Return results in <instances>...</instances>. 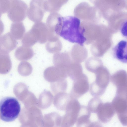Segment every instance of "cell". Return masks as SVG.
<instances>
[{"label":"cell","mask_w":127,"mask_h":127,"mask_svg":"<svg viewBox=\"0 0 127 127\" xmlns=\"http://www.w3.org/2000/svg\"><path fill=\"white\" fill-rule=\"evenodd\" d=\"M19 66L27 72L28 74H30L32 72V68L31 64L27 62L24 61L21 62L19 65Z\"/></svg>","instance_id":"obj_24"},{"label":"cell","mask_w":127,"mask_h":127,"mask_svg":"<svg viewBox=\"0 0 127 127\" xmlns=\"http://www.w3.org/2000/svg\"><path fill=\"white\" fill-rule=\"evenodd\" d=\"M110 81L116 88V94L127 95V78L125 75L116 74L112 76Z\"/></svg>","instance_id":"obj_10"},{"label":"cell","mask_w":127,"mask_h":127,"mask_svg":"<svg viewBox=\"0 0 127 127\" xmlns=\"http://www.w3.org/2000/svg\"><path fill=\"white\" fill-rule=\"evenodd\" d=\"M9 53L3 49H0V69L7 70L11 68L12 63Z\"/></svg>","instance_id":"obj_19"},{"label":"cell","mask_w":127,"mask_h":127,"mask_svg":"<svg viewBox=\"0 0 127 127\" xmlns=\"http://www.w3.org/2000/svg\"><path fill=\"white\" fill-rule=\"evenodd\" d=\"M44 0H32L28 9L27 15L31 21L35 22H40L46 11L44 8Z\"/></svg>","instance_id":"obj_5"},{"label":"cell","mask_w":127,"mask_h":127,"mask_svg":"<svg viewBox=\"0 0 127 127\" xmlns=\"http://www.w3.org/2000/svg\"><path fill=\"white\" fill-rule=\"evenodd\" d=\"M1 14H2L1 13L0 11V18H1Z\"/></svg>","instance_id":"obj_26"},{"label":"cell","mask_w":127,"mask_h":127,"mask_svg":"<svg viewBox=\"0 0 127 127\" xmlns=\"http://www.w3.org/2000/svg\"><path fill=\"white\" fill-rule=\"evenodd\" d=\"M73 81L71 96L75 98H78L89 91L90 86L88 79L86 76H82Z\"/></svg>","instance_id":"obj_6"},{"label":"cell","mask_w":127,"mask_h":127,"mask_svg":"<svg viewBox=\"0 0 127 127\" xmlns=\"http://www.w3.org/2000/svg\"><path fill=\"white\" fill-rule=\"evenodd\" d=\"M85 32V29L80 26L79 19L69 16L63 17L59 35L70 42L82 46L87 40L84 35Z\"/></svg>","instance_id":"obj_1"},{"label":"cell","mask_w":127,"mask_h":127,"mask_svg":"<svg viewBox=\"0 0 127 127\" xmlns=\"http://www.w3.org/2000/svg\"><path fill=\"white\" fill-rule=\"evenodd\" d=\"M127 95L116 94L111 102L119 121L125 126L127 123Z\"/></svg>","instance_id":"obj_4"},{"label":"cell","mask_w":127,"mask_h":127,"mask_svg":"<svg viewBox=\"0 0 127 127\" xmlns=\"http://www.w3.org/2000/svg\"><path fill=\"white\" fill-rule=\"evenodd\" d=\"M67 75L66 69L55 66L47 68L44 72L45 77L48 79L64 78Z\"/></svg>","instance_id":"obj_14"},{"label":"cell","mask_w":127,"mask_h":127,"mask_svg":"<svg viewBox=\"0 0 127 127\" xmlns=\"http://www.w3.org/2000/svg\"><path fill=\"white\" fill-rule=\"evenodd\" d=\"M34 55V52L32 48L23 45L18 48L15 52L16 57L20 61L30 60L33 57Z\"/></svg>","instance_id":"obj_16"},{"label":"cell","mask_w":127,"mask_h":127,"mask_svg":"<svg viewBox=\"0 0 127 127\" xmlns=\"http://www.w3.org/2000/svg\"><path fill=\"white\" fill-rule=\"evenodd\" d=\"M16 40L10 32L0 36V49H3L10 52L16 47L17 42Z\"/></svg>","instance_id":"obj_13"},{"label":"cell","mask_w":127,"mask_h":127,"mask_svg":"<svg viewBox=\"0 0 127 127\" xmlns=\"http://www.w3.org/2000/svg\"><path fill=\"white\" fill-rule=\"evenodd\" d=\"M45 46L46 50L49 53H56L61 50L62 45L59 38L53 39L47 41Z\"/></svg>","instance_id":"obj_20"},{"label":"cell","mask_w":127,"mask_h":127,"mask_svg":"<svg viewBox=\"0 0 127 127\" xmlns=\"http://www.w3.org/2000/svg\"><path fill=\"white\" fill-rule=\"evenodd\" d=\"M102 102V101L99 97H94L89 101L87 108L91 113H96L99 106Z\"/></svg>","instance_id":"obj_22"},{"label":"cell","mask_w":127,"mask_h":127,"mask_svg":"<svg viewBox=\"0 0 127 127\" xmlns=\"http://www.w3.org/2000/svg\"><path fill=\"white\" fill-rule=\"evenodd\" d=\"M28 9L27 5L23 1L12 0L7 12L8 16L14 22L22 21L26 17Z\"/></svg>","instance_id":"obj_3"},{"label":"cell","mask_w":127,"mask_h":127,"mask_svg":"<svg viewBox=\"0 0 127 127\" xmlns=\"http://www.w3.org/2000/svg\"><path fill=\"white\" fill-rule=\"evenodd\" d=\"M1 48V45H0V49Z\"/></svg>","instance_id":"obj_27"},{"label":"cell","mask_w":127,"mask_h":127,"mask_svg":"<svg viewBox=\"0 0 127 127\" xmlns=\"http://www.w3.org/2000/svg\"><path fill=\"white\" fill-rule=\"evenodd\" d=\"M37 42L33 34L30 30L24 35L22 40L23 45L30 47Z\"/></svg>","instance_id":"obj_21"},{"label":"cell","mask_w":127,"mask_h":127,"mask_svg":"<svg viewBox=\"0 0 127 127\" xmlns=\"http://www.w3.org/2000/svg\"><path fill=\"white\" fill-rule=\"evenodd\" d=\"M69 0H46L44 2V8L46 11L51 13L56 12Z\"/></svg>","instance_id":"obj_17"},{"label":"cell","mask_w":127,"mask_h":127,"mask_svg":"<svg viewBox=\"0 0 127 127\" xmlns=\"http://www.w3.org/2000/svg\"><path fill=\"white\" fill-rule=\"evenodd\" d=\"M63 18L61 15L57 12L51 13L46 20V25L49 31L59 36Z\"/></svg>","instance_id":"obj_9"},{"label":"cell","mask_w":127,"mask_h":127,"mask_svg":"<svg viewBox=\"0 0 127 127\" xmlns=\"http://www.w3.org/2000/svg\"><path fill=\"white\" fill-rule=\"evenodd\" d=\"M115 113L111 102H102L99 106L96 114L98 121L106 124L110 121Z\"/></svg>","instance_id":"obj_7"},{"label":"cell","mask_w":127,"mask_h":127,"mask_svg":"<svg viewBox=\"0 0 127 127\" xmlns=\"http://www.w3.org/2000/svg\"><path fill=\"white\" fill-rule=\"evenodd\" d=\"M12 0H0V11L2 14L7 12L10 6Z\"/></svg>","instance_id":"obj_23"},{"label":"cell","mask_w":127,"mask_h":127,"mask_svg":"<svg viewBox=\"0 0 127 127\" xmlns=\"http://www.w3.org/2000/svg\"><path fill=\"white\" fill-rule=\"evenodd\" d=\"M127 41L122 40L119 42L113 48L112 50L114 57L124 63L127 62Z\"/></svg>","instance_id":"obj_12"},{"label":"cell","mask_w":127,"mask_h":127,"mask_svg":"<svg viewBox=\"0 0 127 127\" xmlns=\"http://www.w3.org/2000/svg\"><path fill=\"white\" fill-rule=\"evenodd\" d=\"M4 29V24L1 20L0 19V35L3 32Z\"/></svg>","instance_id":"obj_25"},{"label":"cell","mask_w":127,"mask_h":127,"mask_svg":"<svg viewBox=\"0 0 127 127\" xmlns=\"http://www.w3.org/2000/svg\"><path fill=\"white\" fill-rule=\"evenodd\" d=\"M54 65L62 68L66 70L70 65V59L68 53L65 52L55 53L53 57Z\"/></svg>","instance_id":"obj_15"},{"label":"cell","mask_w":127,"mask_h":127,"mask_svg":"<svg viewBox=\"0 0 127 127\" xmlns=\"http://www.w3.org/2000/svg\"><path fill=\"white\" fill-rule=\"evenodd\" d=\"M91 113L88 110L87 107L81 105L80 112L76 121L78 127H95V121L92 122L90 119Z\"/></svg>","instance_id":"obj_11"},{"label":"cell","mask_w":127,"mask_h":127,"mask_svg":"<svg viewBox=\"0 0 127 127\" xmlns=\"http://www.w3.org/2000/svg\"><path fill=\"white\" fill-rule=\"evenodd\" d=\"M25 31L24 26L21 22H14L11 24V33L16 39H21L24 35Z\"/></svg>","instance_id":"obj_18"},{"label":"cell","mask_w":127,"mask_h":127,"mask_svg":"<svg viewBox=\"0 0 127 127\" xmlns=\"http://www.w3.org/2000/svg\"><path fill=\"white\" fill-rule=\"evenodd\" d=\"M30 30L37 42L42 44L47 41L50 32L46 24L45 23L41 22L35 23Z\"/></svg>","instance_id":"obj_8"},{"label":"cell","mask_w":127,"mask_h":127,"mask_svg":"<svg viewBox=\"0 0 127 127\" xmlns=\"http://www.w3.org/2000/svg\"><path fill=\"white\" fill-rule=\"evenodd\" d=\"M21 110L19 102L14 97L6 96L0 100V115L4 121H14L18 117Z\"/></svg>","instance_id":"obj_2"}]
</instances>
